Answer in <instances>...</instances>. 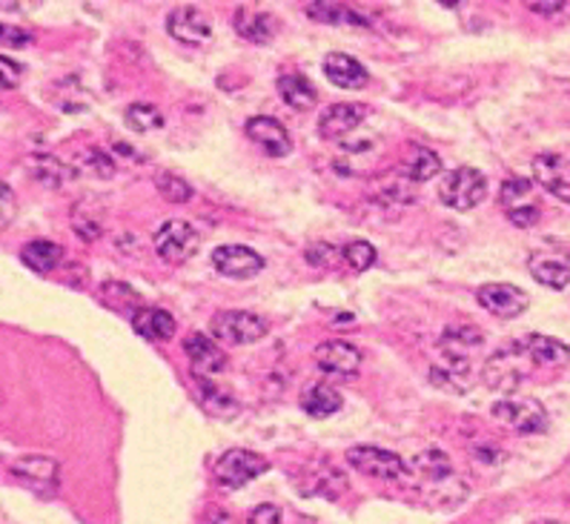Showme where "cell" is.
Wrapping results in <instances>:
<instances>
[{
  "label": "cell",
  "instance_id": "cell-1",
  "mask_svg": "<svg viewBox=\"0 0 570 524\" xmlns=\"http://www.w3.org/2000/svg\"><path fill=\"white\" fill-rule=\"evenodd\" d=\"M410 470L419 479L416 490L424 496V502L439 510L458 508L467 499V493H470V485L453 470L451 456L442 453V450H424V453H419L410 462Z\"/></svg>",
  "mask_w": 570,
  "mask_h": 524
},
{
  "label": "cell",
  "instance_id": "cell-2",
  "mask_svg": "<svg viewBox=\"0 0 570 524\" xmlns=\"http://www.w3.org/2000/svg\"><path fill=\"white\" fill-rule=\"evenodd\" d=\"M527 364H533V361L531 356H527L525 345L499 350L485 361V368H481V382L488 384L493 393L513 396V393L522 387V382L527 379Z\"/></svg>",
  "mask_w": 570,
  "mask_h": 524
},
{
  "label": "cell",
  "instance_id": "cell-3",
  "mask_svg": "<svg viewBox=\"0 0 570 524\" xmlns=\"http://www.w3.org/2000/svg\"><path fill=\"white\" fill-rule=\"evenodd\" d=\"M485 195H488V178L476 166H458V170L444 175L442 184H439L442 203L456 212L476 210L485 201Z\"/></svg>",
  "mask_w": 570,
  "mask_h": 524
},
{
  "label": "cell",
  "instance_id": "cell-4",
  "mask_svg": "<svg viewBox=\"0 0 570 524\" xmlns=\"http://www.w3.org/2000/svg\"><path fill=\"white\" fill-rule=\"evenodd\" d=\"M212 336L224 345H256L270 333L267 318L258 313H244V310H224L212 315Z\"/></svg>",
  "mask_w": 570,
  "mask_h": 524
},
{
  "label": "cell",
  "instance_id": "cell-5",
  "mask_svg": "<svg viewBox=\"0 0 570 524\" xmlns=\"http://www.w3.org/2000/svg\"><path fill=\"white\" fill-rule=\"evenodd\" d=\"M493 416L502 428L513 430V433H539L548 424V410L536 401V398H502L490 407Z\"/></svg>",
  "mask_w": 570,
  "mask_h": 524
},
{
  "label": "cell",
  "instance_id": "cell-6",
  "mask_svg": "<svg viewBox=\"0 0 570 524\" xmlns=\"http://www.w3.org/2000/svg\"><path fill=\"white\" fill-rule=\"evenodd\" d=\"M347 462L364 476L382 481H398L407 476L405 458L396 456L393 450L373 447V444H359V447L347 450Z\"/></svg>",
  "mask_w": 570,
  "mask_h": 524
},
{
  "label": "cell",
  "instance_id": "cell-7",
  "mask_svg": "<svg viewBox=\"0 0 570 524\" xmlns=\"http://www.w3.org/2000/svg\"><path fill=\"white\" fill-rule=\"evenodd\" d=\"M201 249V235L196 233V226L173 218L166 221L155 233V253L170 264H184Z\"/></svg>",
  "mask_w": 570,
  "mask_h": 524
},
{
  "label": "cell",
  "instance_id": "cell-8",
  "mask_svg": "<svg viewBox=\"0 0 570 524\" xmlns=\"http://www.w3.org/2000/svg\"><path fill=\"white\" fill-rule=\"evenodd\" d=\"M267 470H270L267 458L253 453V450L241 447L226 450L224 456L216 462V479L224 487H230V490H239V487L249 485V481L264 476Z\"/></svg>",
  "mask_w": 570,
  "mask_h": 524
},
{
  "label": "cell",
  "instance_id": "cell-9",
  "mask_svg": "<svg viewBox=\"0 0 570 524\" xmlns=\"http://www.w3.org/2000/svg\"><path fill=\"white\" fill-rule=\"evenodd\" d=\"M12 476H15L21 485H26L32 493L44 496V499H53L58 493L60 485V465L49 456H21L12 462Z\"/></svg>",
  "mask_w": 570,
  "mask_h": 524
},
{
  "label": "cell",
  "instance_id": "cell-10",
  "mask_svg": "<svg viewBox=\"0 0 570 524\" xmlns=\"http://www.w3.org/2000/svg\"><path fill=\"white\" fill-rule=\"evenodd\" d=\"M166 32L178 44L203 46L212 38V21L198 7H178L166 15Z\"/></svg>",
  "mask_w": 570,
  "mask_h": 524
},
{
  "label": "cell",
  "instance_id": "cell-11",
  "mask_svg": "<svg viewBox=\"0 0 570 524\" xmlns=\"http://www.w3.org/2000/svg\"><path fill=\"white\" fill-rule=\"evenodd\" d=\"M244 132H247L249 141L256 143L264 155L284 158L293 152V138H290V132H287L281 120L270 118V115H256V118H249L247 124H244Z\"/></svg>",
  "mask_w": 570,
  "mask_h": 524
},
{
  "label": "cell",
  "instance_id": "cell-12",
  "mask_svg": "<svg viewBox=\"0 0 570 524\" xmlns=\"http://www.w3.org/2000/svg\"><path fill=\"white\" fill-rule=\"evenodd\" d=\"M533 181L554 198L570 203V158L556 155V152L536 155L533 158Z\"/></svg>",
  "mask_w": 570,
  "mask_h": 524
},
{
  "label": "cell",
  "instance_id": "cell-13",
  "mask_svg": "<svg viewBox=\"0 0 570 524\" xmlns=\"http://www.w3.org/2000/svg\"><path fill=\"white\" fill-rule=\"evenodd\" d=\"M212 267L224 278L247 281V278H256L264 270V258L256 249L241 247V244H226V247H218L212 253Z\"/></svg>",
  "mask_w": 570,
  "mask_h": 524
},
{
  "label": "cell",
  "instance_id": "cell-14",
  "mask_svg": "<svg viewBox=\"0 0 570 524\" xmlns=\"http://www.w3.org/2000/svg\"><path fill=\"white\" fill-rule=\"evenodd\" d=\"M184 352H187L189 368H193V373L198 379H216V375H221L226 370L224 350L212 338L203 336V333H189L184 338Z\"/></svg>",
  "mask_w": 570,
  "mask_h": 524
},
{
  "label": "cell",
  "instance_id": "cell-15",
  "mask_svg": "<svg viewBox=\"0 0 570 524\" xmlns=\"http://www.w3.org/2000/svg\"><path fill=\"white\" fill-rule=\"evenodd\" d=\"M481 310L496 318H516L527 310V292L513 284H485L476 292Z\"/></svg>",
  "mask_w": 570,
  "mask_h": 524
},
{
  "label": "cell",
  "instance_id": "cell-16",
  "mask_svg": "<svg viewBox=\"0 0 570 524\" xmlns=\"http://www.w3.org/2000/svg\"><path fill=\"white\" fill-rule=\"evenodd\" d=\"M313 359L324 373L345 375V379H350V375H356L361 370V352L350 341H338V338L315 347Z\"/></svg>",
  "mask_w": 570,
  "mask_h": 524
},
{
  "label": "cell",
  "instance_id": "cell-17",
  "mask_svg": "<svg viewBox=\"0 0 570 524\" xmlns=\"http://www.w3.org/2000/svg\"><path fill=\"white\" fill-rule=\"evenodd\" d=\"M368 118V106L361 104H333L327 106L318 118V132L327 141H341L350 136L356 127H361V120Z\"/></svg>",
  "mask_w": 570,
  "mask_h": 524
},
{
  "label": "cell",
  "instance_id": "cell-18",
  "mask_svg": "<svg viewBox=\"0 0 570 524\" xmlns=\"http://www.w3.org/2000/svg\"><path fill=\"white\" fill-rule=\"evenodd\" d=\"M430 382L442 389H453V393H467L476 382L470 359H456L447 352H439V364L430 368Z\"/></svg>",
  "mask_w": 570,
  "mask_h": 524
},
{
  "label": "cell",
  "instance_id": "cell-19",
  "mask_svg": "<svg viewBox=\"0 0 570 524\" xmlns=\"http://www.w3.org/2000/svg\"><path fill=\"white\" fill-rule=\"evenodd\" d=\"M322 69L324 75H327V81L341 86V90H361V86H368L370 81L368 69L361 67L359 60L350 58L347 53H330L324 58Z\"/></svg>",
  "mask_w": 570,
  "mask_h": 524
},
{
  "label": "cell",
  "instance_id": "cell-20",
  "mask_svg": "<svg viewBox=\"0 0 570 524\" xmlns=\"http://www.w3.org/2000/svg\"><path fill=\"white\" fill-rule=\"evenodd\" d=\"M233 23L239 38L253 40V44H270L276 38V18L270 12H261V9L239 7Z\"/></svg>",
  "mask_w": 570,
  "mask_h": 524
},
{
  "label": "cell",
  "instance_id": "cell-21",
  "mask_svg": "<svg viewBox=\"0 0 570 524\" xmlns=\"http://www.w3.org/2000/svg\"><path fill=\"white\" fill-rule=\"evenodd\" d=\"M527 270L539 284L550 287V290H565L570 284V261H565L562 255L536 253L527 258Z\"/></svg>",
  "mask_w": 570,
  "mask_h": 524
},
{
  "label": "cell",
  "instance_id": "cell-22",
  "mask_svg": "<svg viewBox=\"0 0 570 524\" xmlns=\"http://www.w3.org/2000/svg\"><path fill=\"white\" fill-rule=\"evenodd\" d=\"M72 230L78 238L83 241H98L106 233V210L104 203L95 198H83L72 207Z\"/></svg>",
  "mask_w": 570,
  "mask_h": 524
},
{
  "label": "cell",
  "instance_id": "cell-23",
  "mask_svg": "<svg viewBox=\"0 0 570 524\" xmlns=\"http://www.w3.org/2000/svg\"><path fill=\"white\" fill-rule=\"evenodd\" d=\"M347 490L345 473L330 465H310L304 473V496H324L338 499Z\"/></svg>",
  "mask_w": 570,
  "mask_h": 524
},
{
  "label": "cell",
  "instance_id": "cell-24",
  "mask_svg": "<svg viewBox=\"0 0 570 524\" xmlns=\"http://www.w3.org/2000/svg\"><path fill=\"white\" fill-rule=\"evenodd\" d=\"M132 327L138 336L150 338V341H170L175 336V318L158 307H138L132 313Z\"/></svg>",
  "mask_w": 570,
  "mask_h": 524
},
{
  "label": "cell",
  "instance_id": "cell-25",
  "mask_svg": "<svg viewBox=\"0 0 570 524\" xmlns=\"http://www.w3.org/2000/svg\"><path fill=\"white\" fill-rule=\"evenodd\" d=\"M525 350L536 368L556 370V368H565V364H570V347L562 345L559 338L531 336L525 341Z\"/></svg>",
  "mask_w": 570,
  "mask_h": 524
},
{
  "label": "cell",
  "instance_id": "cell-26",
  "mask_svg": "<svg viewBox=\"0 0 570 524\" xmlns=\"http://www.w3.org/2000/svg\"><path fill=\"white\" fill-rule=\"evenodd\" d=\"M485 345V333L470 327V324H458V327H447L444 336L439 338V352L456 356V359H470L476 347Z\"/></svg>",
  "mask_w": 570,
  "mask_h": 524
},
{
  "label": "cell",
  "instance_id": "cell-27",
  "mask_svg": "<svg viewBox=\"0 0 570 524\" xmlns=\"http://www.w3.org/2000/svg\"><path fill=\"white\" fill-rule=\"evenodd\" d=\"M278 90V97L284 101L290 109H299V113H304V109H313L315 101H318V92H315L313 83L307 81L304 75H281L276 83Z\"/></svg>",
  "mask_w": 570,
  "mask_h": 524
},
{
  "label": "cell",
  "instance_id": "cell-28",
  "mask_svg": "<svg viewBox=\"0 0 570 524\" xmlns=\"http://www.w3.org/2000/svg\"><path fill=\"white\" fill-rule=\"evenodd\" d=\"M21 261L35 272H53L60 261H63V247L55 244V241H30V244H23L21 249Z\"/></svg>",
  "mask_w": 570,
  "mask_h": 524
},
{
  "label": "cell",
  "instance_id": "cell-29",
  "mask_svg": "<svg viewBox=\"0 0 570 524\" xmlns=\"http://www.w3.org/2000/svg\"><path fill=\"white\" fill-rule=\"evenodd\" d=\"M301 407H304V412L313 416V419H327V416L341 410V396H338L330 384H310V387L301 393Z\"/></svg>",
  "mask_w": 570,
  "mask_h": 524
},
{
  "label": "cell",
  "instance_id": "cell-30",
  "mask_svg": "<svg viewBox=\"0 0 570 524\" xmlns=\"http://www.w3.org/2000/svg\"><path fill=\"white\" fill-rule=\"evenodd\" d=\"M198 401L203 405V410L216 416V419H233L235 412H239V401H235L226 389L216 387L210 379H201V389H198Z\"/></svg>",
  "mask_w": 570,
  "mask_h": 524
},
{
  "label": "cell",
  "instance_id": "cell-31",
  "mask_svg": "<svg viewBox=\"0 0 570 524\" xmlns=\"http://www.w3.org/2000/svg\"><path fill=\"white\" fill-rule=\"evenodd\" d=\"M30 170L32 175L40 181V184H46V187H63L69 178H72V166H67L63 161H58V158L53 155H35L30 158Z\"/></svg>",
  "mask_w": 570,
  "mask_h": 524
},
{
  "label": "cell",
  "instance_id": "cell-32",
  "mask_svg": "<svg viewBox=\"0 0 570 524\" xmlns=\"http://www.w3.org/2000/svg\"><path fill=\"white\" fill-rule=\"evenodd\" d=\"M442 173V161L428 147H414L410 158L405 161V175L410 181H430L433 175Z\"/></svg>",
  "mask_w": 570,
  "mask_h": 524
},
{
  "label": "cell",
  "instance_id": "cell-33",
  "mask_svg": "<svg viewBox=\"0 0 570 524\" xmlns=\"http://www.w3.org/2000/svg\"><path fill=\"white\" fill-rule=\"evenodd\" d=\"M499 201H502L504 212L522 210V207H533V184L527 178H508L502 184V193H499Z\"/></svg>",
  "mask_w": 570,
  "mask_h": 524
},
{
  "label": "cell",
  "instance_id": "cell-34",
  "mask_svg": "<svg viewBox=\"0 0 570 524\" xmlns=\"http://www.w3.org/2000/svg\"><path fill=\"white\" fill-rule=\"evenodd\" d=\"M124 118H127V127L132 129V132H155V129L164 127V115H161V109H155L152 104L127 106Z\"/></svg>",
  "mask_w": 570,
  "mask_h": 524
},
{
  "label": "cell",
  "instance_id": "cell-35",
  "mask_svg": "<svg viewBox=\"0 0 570 524\" xmlns=\"http://www.w3.org/2000/svg\"><path fill=\"white\" fill-rule=\"evenodd\" d=\"M155 187L161 193V198H166L170 203H187L193 198V187L181 175L170 173V170H158Z\"/></svg>",
  "mask_w": 570,
  "mask_h": 524
},
{
  "label": "cell",
  "instance_id": "cell-36",
  "mask_svg": "<svg viewBox=\"0 0 570 524\" xmlns=\"http://www.w3.org/2000/svg\"><path fill=\"white\" fill-rule=\"evenodd\" d=\"M307 12L313 18H318V21L327 23H353V26L364 23V18L356 15L353 9L345 7V3H310Z\"/></svg>",
  "mask_w": 570,
  "mask_h": 524
},
{
  "label": "cell",
  "instance_id": "cell-37",
  "mask_svg": "<svg viewBox=\"0 0 570 524\" xmlns=\"http://www.w3.org/2000/svg\"><path fill=\"white\" fill-rule=\"evenodd\" d=\"M341 258H345L353 270L364 272L373 267L375 258H379V253H375V247L370 244V241H350V244L345 247V253H341Z\"/></svg>",
  "mask_w": 570,
  "mask_h": 524
},
{
  "label": "cell",
  "instance_id": "cell-38",
  "mask_svg": "<svg viewBox=\"0 0 570 524\" xmlns=\"http://www.w3.org/2000/svg\"><path fill=\"white\" fill-rule=\"evenodd\" d=\"M101 295H104L106 304H113V307H124V304H132V307H143V304H138V292L132 290V287H127L124 281H109V284L101 287Z\"/></svg>",
  "mask_w": 570,
  "mask_h": 524
},
{
  "label": "cell",
  "instance_id": "cell-39",
  "mask_svg": "<svg viewBox=\"0 0 570 524\" xmlns=\"http://www.w3.org/2000/svg\"><path fill=\"white\" fill-rule=\"evenodd\" d=\"M83 164L90 170L92 175H98V178H113L115 175V164L113 158L104 155L101 150H86L83 152Z\"/></svg>",
  "mask_w": 570,
  "mask_h": 524
},
{
  "label": "cell",
  "instance_id": "cell-40",
  "mask_svg": "<svg viewBox=\"0 0 570 524\" xmlns=\"http://www.w3.org/2000/svg\"><path fill=\"white\" fill-rule=\"evenodd\" d=\"M336 258H338V249L327 247V244H315V247L307 249V264L310 267H318V270H324V267H333Z\"/></svg>",
  "mask_w": 570,
  "mask_h": 524
},
{
  "label": "cell",
  "instance_id": "cell-41",
  "mask_svg": "<svg viewBox=\"0 0 570 524\" xmlns=\"http://www.w3.org/2000/svg\"><path fill=\"white\" fill-rule=\"evenodd\" d=\"M542 218V210L539 203H533V207H522V210H511L508 212V221L516 226H522V230H527V226L539 224Z\"/></svg>",
  "mask_w": 570,
  "mask_h": 524
},
{
  "label": "cell",
  "instance_id": "cell-42",
  "mask_svg": "<svg viewBox=\"0 0 570 524\" xmlns=\"http://www.w3.org/2000/svg\"><path fill=\"white\" fill-rule=\"evenodd\" d=\"M0 72H3V90H15L21 81V67L9 55H0Z\"/></svg>",
  "mask_w": 570,
  "mask_h": 524
},
{
  "label": "cell",
  "instance_id": "cell-43",
  "mask_svg": "<svg viewBox=\"0 0 570 524\" xmlns=\"http://www.w3.org/2000/svg\"><path fill=\"white\" fill-rule=\"evenodd\" d=\"M249 524H281V510L276 504H258L249 513Z\"/></svg>",
  "mask_w": 570,
  "mask_h": 524
},
{
  "label": "cell",
  "instance_id": "cell-44",
  "mask_svg": "<svg viewBox=\"0 0 570 524\" xmlns=\"http://www.w3.org/2000/svg\"><path fill=\"white\" fill-rule=\"evenodd\" d=\"M0 210H3V216H0V224H3V230H7L9 221H12V216L18 212L15 195H12V187H9V184H3V193H0Z\"/></svg>",
  "mask_w": 570,
  "mask_h": 524
},
{
  "label": "cell",
  "instance_id": "cell-45",
  "mask_svg": "<svg viewBox=\"0 0 570 524\" xmlns=\"http://www.w3.org/2000/svg\"><path fill=\"white\" fill-rule=\"evenodd\" d=\"M32 40V35H26L23 30H15V26H3L0 32V46L3 49H12V46H26Z\"/></svg>",
  "mask_w": 570,
  "mask_h": 524
},
{
  "label": "cell",
  "instance_id": "cell-46",
  "mask_svg": "<svg viewBox=\"0 0 570 524\" xmlns=\"http://www.w3.org/2000/svg\"><path fill=\"white\" fill-rule=\"evenodd\" d=\"M531 12H536V15H556V12H562L568 3L565 0H548V3H539V0H533V3H525Z\"/></svg>",
  "mask_w": 570,
  "mask_h": 524
},
{
  "label": "cell",
  "instance_id": "cell-47",
  "mask_svg": "<svg viewBox=\"0 0 570 524\" xmlns=\"http://www.w3.org/2000/svg\"><path fill=\"white\" fill-rule=\"evenodd\" d=\"M473 456L479 458V462H485V465H499L504 458L502 450L496 447H485V444H479V447H473Z\"/></svg>",
  "mask_w": 570,
  "mask_h": 524
},
{
  "label": "cell",
  "instance_id": "cell-48",
  "mask_svg": "<svg viewBox=\"0 0 570 524\" xmlns=\"http://www.w3.org/2000/svg\"><path fill=\"white\" fill-rule=\"evenodd\" d=\"M203 524H235V519L226 513V510H218L212 508L210 513H207V519H203Z\"/></svg>",
  "mask_w": 570,
  "mask_h": 524
},
{
  "label": "cell",
  "instance_id": "cell-49",
  "mask_svg": "<svg viewBox=\"0 0 570 524\" xmlns=\"http://www.w3.org/2000/svg\"><path fill=\"white\" fill-rule=\"evenodd\" d=\"M539 524H559V522H539Z\"/></svg>",
  "mask_w": 570,
  "mask_h": 524
}]
</instances>
